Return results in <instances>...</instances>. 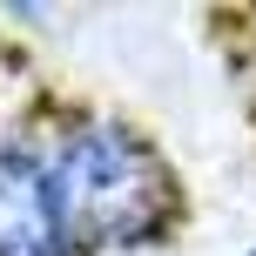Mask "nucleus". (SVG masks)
Returning a JSON list of instances; mask_svg holds the SVG:
<instances>
[{
	"instance_id": "nucleus-1",
	"label": "nucleus",
	"mask_w": 256,
	"mask_h": 256,
	"mask_svg": "<svg viewBox=\"0 0 256 256\" xmlns=\"http://www.w3.org/2000/svg\"><path fill=\"white\" fill-rule=\"evenodd\" d=\"M74 250H148L176 222L168 162L122 122H81L48 148Z\"/></svg>"
},
{
	"instance_id": "nucleus-2",
	"label": "nucleus",
	"mask_w": 256,
	"mask_h": 256,
	"mask_svg": "<svg viewBox=\"0 0 256 256\" xmlns=\"http://www.w3.org/2000/svg\"><path fill=\"white\" fill-rule=\"evenodd\" d=\"M0 256H81L54 162L27 142H0Z\"/></svg>"
},
{
	"instance_id": "nucleus-3",
	"label": "nucleus",
	"mask_w": 256,
	"mask_h": 256,
	"mask_svg": "<svg viewBox=\"0 0 256 256\" xmlns=\"http://www.w3.org/2000/svg\"><path fill=\"white\" fill-rule=\"evenodd\" d=\"M250 256H256V250H250Z\"/></svg>"
}]
</instances>
